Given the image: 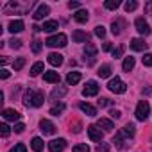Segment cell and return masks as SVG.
<instances>
[{
  "mask_svg": "<svg viewBox=\"0 0 152 152\" xmlns=\"http://www.w3.org/2000/svg\"><path fill=\"white\" fill-rule=\"evenodd\" d=\"M45 102V93L41 90H27L23 93V106L25 107H39Z\"/></svg>",
  "mask_w": 152,
  "mask_h": 152,
  "instance_id": "obj_1",
  "label": "cell"
},
{
  "mask_svg": "<svg viewBox=\"0 0 152 152\" xmlns=\"http://www.w3.org/2000/svg\"><path fill=\"white\" fill-rule=\"evenodd\" d=\"M66 43H68V38H66V34H61V32L47 38V41H45V45L50 47V48H56V47L63 48V47H66Z\"/></svg>",
  "mask_w": 152,
  "mask_h": 152,
  "instance_id": "obj_2",
  "label": "cell"
},
{
  "mask_svg": "<svg viewBox=\"0 0 152 152\" xmlns=\"http://www.w3.org/2000/svg\"><path fill=\"white\" fill-rule=\"evenodd\" d=\"M107 88H109V91H113V93H125V91H127V84H125L120 77L111 79V81L107 83Z\"/></svg>",
  "mask_w": 152,
  "mask_h": 152,
  "instance_id": "obj_3",
  "label": "cell"
},
{
  "mask_svg": "<svg viewBox=\"0 0 152 152\" xmlns=\"http://www.w3.org/2000/svg\"><path fill=\"white\" fill-rule=\"evenodd\" d=\"M148 111H150V106H148V102L147 100H140L138 102V106H136V118L138 120H147V116H148Z\"/></svg>",
  "mask_w": 152,
  "mask_h": 152,
  "instance_id": "obj_4",
  "label": "cell"
},
{
  "mask_svg": "<svg viewBox=\"0 0 152 152\" xmlns=\"http://www.w3.org/2000/svg\"><path fill=\"white\" fill-rule=\"evenodd\" d=\"M99 90H100V86H99L97 81H88L86 86H84V90H83V95L84 97H95L99 93Z\"/></svg>",
  "mask_w": 152,
  "mask_h": 152,
  "instance_id": "obj_5",
  "label": "cell"
},
{
  "mask_svg": "<svg viewBox=\"0 0 152 152\" xmlns=\"http://www.w3.org/2000/svg\"><path fill=\"white\" fill-rule=\"evenodd\" d=\"M134 25H136V31L141 34V36H147V34H150V25L147 23V20L145 18H136V22H134Z\"/></svg>",
  "mask_w": 152,
  "mask_h": 152,
  "instance_id": "obj_6",
  "label": "cell"
},
{
  "mask_svg": "<svg viewBox=\"0 0 152 152\" xmlns=\"http://www.w3.org/2000/svg\"><path fill=\"white\" fill-rule=\"evenodd\" d=\"M39 129H41V132L47 134V136H52V134H56V131H57V127H56L50 120H45V118L39 122Z\"/></svg>",
  "mask_w": 152,
  "mask_h": 152,
  "instance_id": "obj_7",
  "label": "cell"
},
{
  "mask_svg": "<svg viewBox=\"0 0 152 152\" xmlns=\"http://www.w3.org/2000/svg\"><path fill=\"white\" fill-rule=\"evenodd\" d=\"M66 147V140L64 138H57V140H52L48 143V150L50 152H63Z\"/></svg>",
  "mask_w": 152,
  "mask_h": 152,
  "instance_id": "obj_8",
  "label": "cell"
},
{
  "mask_svg": "<svg viewBox=\"0 0 152 152\" xmlns=\"http://www.w3.org/2000/svg\"><path fill=\"white\" fill-rule=\"evenodd\" d=\"M131 48L134 52H143V50L148 48V43L143 38H134V39H131Z\"/></svg>",
  "mask_w": 152,
  "mask_h": 152,
  "instance_id": "obj_9",
  "label": "cell"
},
{
  "mask_svg": "<svg viewBox=\"0 0 152 152\" xmlns=\"http://www.w3.org/2000/svg\"><path fill=\"white\" fill-rule=\"evenodd\" d=\"M88 136H90L91 141H102L104 132H102L97 125H90V127H88Z\"/></svg>",
  "mask_w": 152,
  "mask_h": 152,
  "instance_id": "obj_10",
  "label": "cell"
},
{
  "mask_svg": "<svg viewBox=\"0 0 152 152\" xmlns=\"http://www.w3.org/2000/svg\"><path fill=\"white\" fill-rule=\"evenodd\" d=\"M48 13H50V7H48L47 4H39L32 16H34V20H43L45 16H48Z\"/></svg>",
  "mask_w": 152,
  "mask_h": 152,
  "instance_id": "obj_11",
  "label": "cell"
},
{
  "mask_svg": "<svg viewBox=\"0 0 152 152\" xmlns=\"http://www.w3.org/2000/svg\"><path fill=\"white\" fill-rule=\"evenodd\" d=\"M2 116H4L7 122H18L22 115H20L18 111H15V109H4V111H2Z\"/></svg>",
  "mask_w": 152,
  "mask_h": 152,
  "instance_id": "obj_12",
  "label": "cell"
},
{
  "mask_svg": "<svg viewBox=\"0 0 152 152\" xmlns=\"http://www.w3.org/2000/svg\"><path fill=\"white\" fill-rule=\"evenodd\" d=\"M72 39H73L75 43H86V41L90 39V36H88L84 31H73V34H72Z\"/></svg>",
  "mask_w": 152,
  "mask_h": 152,
  "instance_id": "obj_13",
  "label": "cell"
},
{
  "mask_svg": "<svg viewBox=\"0 0 152 152\" xmlns=\"http://www.w3.org/2000/svg\"><path fill=\"white\" fill-rule=\"evenodd\" d=\"M134 132H136V127H134L132 124H127L125 127H122V129H120V132H118V134H120V136H124V138H132V136H134Z\"/></svg>",
  "mask_w": 152,
  "mask_h": 152,
  "instance_id": "obj_14",
  "label": "cell"
},
{
  "mask_svg": "<svg viewBox=\"0 0 152 152\" xmlns=\"http://www.w3.org/2000/svg\"><path fill=\"white\" fill-rule=\"evenodd\" d=\"M23 29H25V25H23V22H22V20H13V22L9 23V32H13V34L22 32Z\"/></svg>",
  "mask_w": 152,
  "mask_h": 152,
  "instance_id": "obj_15",
  "label": "cell"
},
{
  "mask_svg": "<svg viewBox=\"0 0 152 152\" xmlns=\"http://www.w3.org/2000/svg\"><path fill=\"white\" fill-rule=\"evenodd\" d=\"M59 79H61V77H59L57 72H45V73H43V81H45V83H56V84H57Z\"/></svg>",
  "mask_w": 152,
  "mask_h": 152,
  "instance_id": "obj_16",
  "label": "cell"
},
{
  "mask_svg": "<svg viewBox=\"0 0 152 152\" xmlns=\"http://www.w3.org/2000/svg\"><path fill=\"white\" fill-rule=\"evenodd\" d=\"M124 27H125V22H124V20H113V23H111V32H113L115 36H118Z\"/></svg>",
  "mask_w": 152,
  "mask_h": 152,
  "instance_id": "obj_17",
  "label": "cell"
},
{
  "mask_svg": "<svg viewBox=\"0 0 152 152\" xmlns=\"http://www.w3.org/2000/svg\"><path fill=\"white\" fill-rule=\"evenodd\" d=\"M48 63L52 66H61L63 64V56L57 54V52H52V54H48Z\"/></svg>",
  "mask_w": 152,
  "mask_h": 152,
  "instance_id": "obj_18",
  "label": "cell"
},
{
  "mask_svg": "<svg viewBox=\"0 0 152 152\" xmlns=\"http://www.w3.org/2000/svg\"><path fill=\"white\" fill-rule=\"evenodd\" d=\"M79 107H81V111H83V113H86L88 116H95V115H97V109H95L91 104H88V102H81V104H79Z\"/></svg>",
  "mask_w": 152,
  "mask_h": 152,
  "instance_id": "obj_19",
  "label": "cell"
},
{
  "mask_svg": "<svg viewBox=\"0 0 152 152\" xmlns=\"http://www.w3.org/2000/svg\"><path fill=\"white\" fill-rule=\"evenodd\" d=\"M97 127H99V129H104V131H107V132L115 129L113 122H111V120H107V118H100V120L97 122Z\"/></svg>",
  "mask_w": 152,
  "mask_h": 152,
  "instance_id": "obj_20",
  "label": "cell"
},
{
  "mask_svg": "<svg viewBox=\"0 0 152 152\" xmlns=\"http://www.w3.org/2000/svg\"><path fill=\"white\" fill-rule=\"evenodd\" d=\"M73 18H75V22H79V23H86V22H88V18H90V15H88V11H86V9H79L77 13L73 15Z\"/></svg>",
  "mask_w": 152,
  "mask_h": 152,
  "instance_id": "obj_21",
  "label": "cell"
},
{
  "mask_svg": "<svg viewBox=\"0 0 152 152\" xmlns=\"http://www.w3.org/2000/svg\"><path fill=\"white\" fill-rule=\"evenodd\" d=\"M79 81H81V73H79V72H70V73L66 75V83H68L70 86H75Z\"/></svg>",
  "mask_w": 152,
  "mask_h": 152,
  "instance_id": "obj_22",
  "label": "cell"
},
{
  "mask_svg": "<svg viewBox=\"0 0 152 152\" xmlns=\"http://www.w3.org/2000/svg\"><path fill=\"white\" fill-rule=\"evenodd\" d=\"M97 47L93 45V43H86V47H84V54H86V57H90L91 59V63H93V57L97 56Z\"/></svg>",
  "mask_w": 152,
  "mask_h": 152,
  "instance_id": "obj_23",
  "label": "cell"
},
{
  "mask_svg": "<svg viewBox=\"0 0 152 152\" xmlns=\"http://www.w3.org/2000/svg\"><path fill=\"white\" fill-rule=\"evenodd\" d=\"M66 88L64 86H57V88H54L52 90V93H50V97H52V100H56V99H61V97H64L66 95Z\"/></svg>",
  "mask_w": 152,
  "mask_h": 152,
  "instance_id": "obj_24",
  "label": "cell"
},
{
  "mask_svg": "<svg viewBox=\"0 0 152 152\" xmlns=\"http://www.w3.org/2000/svg\"><path fill=\"white\" fill-rule=\"evenodd\" d=\"M41 72H45V66H43V63H41V61L34 63V64H32V68H31V75H32V77H38V75H39Z\"/></svg>",
  "mask_w": 152,
  "mask_h": 152,
  "instance_id": "obj_25",
  "label": "cell"
},
{
  "mask_svg": "<svg viewBox=\"0 0 152 152\" xmlns=\"http://www.w3.org/2000/svg\"><path fill=\"white\" fill-rule=\"evenodd\" d=\"M57 27H59V23L56 20H47L43 23V31H47V32H54V31H57Z\"/></svg>",
  "mask_w": 152,
  "mask_h": 152,
  "instance_id": "obj_26",
  "label": "cell"
},
{
  "mask_svg": "<svg viewBox=\"0 0 152 152\" xmlns=\"http://www.w3.org/2000/svg\"><path fill=\"white\" fill-rule=\"evenodd\" d=\"M43 145H45V143H43V140H41V138H38V136H36V138H32V141H31V147H32V150H34V152H41V150H43Z\"/></svg>",
  "mask_w": 152,
  "mask_h": 152,
  "instance_id": "obj_27",
  "label": "cell"
},
{
  "mask_svg": "<svg viewBox=\"0 0 152 152\" xmlns=\"http://www.w3.org/2000/svg\"><path fill=\"white\" fill-rule=\"evenodd\" d=\"M122 68H124V72H131L132 68H134V57H125L124 59V63H122Z\"/></svg>",
  "mask_w": 152,
  "mask_h": 152,
  "instance_id": "obj_28",
  "label": "cell"
},
{
  "mask_svg": "<svg viewBox=\"0 0 152 152\" xmlns=\"http://www.w3.org/2000/svg\"><path fill=\"white\" fill-rule=\"evenodd\" d=\"M97 73L100 75V77H104V79H106V77H109V75H111V66H109V64H102V66L99 68V72H97Z\"/></svg>",
  "mask_w": 152,
  "mask_h": 152,
  "instance_id": "obj_29",
  "label": "cell"
},
{
  "mask_svg": "<svg viewBox=\"0 0 152 152\" xmlns=\"http://www.w3.org/2000/svg\"><path fill=\"white\" fill-rule=\"evenodd\" d=\"M64 107H66V106H64V102H59V104H56V106H54V107L50 109V115L57 116V115H61V113L64 111Z\"/></svg>",
  "mask_w": 152,
  "mask_h": 152,
  "instance_id": "obj_30",
  "label": "cell"
},
{
  "mask_svg": "<svg viewBox=\"0 0 152 152\" xmlns=\"http://www.w3.org/2000/svg\"><path fill=\"white\" fill-rule=\"evenodd\" d=\"M124 9H125L127 13L136 11V9H138V2H136V0H127V2L124 4Z\"/></svg>",
  "mask_w": 152,
  "mask_h": 152,
  "instance_id": "obj_31",
  "label": "cell"
},
{
  "mask_svg": "<svg viewBox=\"0 0 152 152\" xmlns=\"http://www.w3.org/2000/svg\"><path fill=\"white\" fill-rule=\"evenodd\" d=\"M104 7L106 9H118L120 7V0H107V2H104Z\"/></svg>",
  "mask_w": 152,
  "mask_h": 152,
  "instance_id": "obj_32",
  "label": "cell"
},
{
  "mask_svg": "<svg viewBox=\"0 0 152 152\" xmlns=\"http://www.w3.org/2000/svg\"><path fill=\"white\" fill-rule=\"evenodd\" d=\"M72 152H90V147L86 143H79V145H75L72 148Z\"/></svg>",
  "mask_w": 152,
  "mask_h": 152,
  "instance_id": "obj_33",
  "label": "cell"
},
{
  "mask_svg": "<svg viewBox=\"0 0 152 152\" xmlns=\"http://www.w3.org/2000/svg\"><path fill=\"white\" fill-rule=\"evenodd\" d=\"M23 64H25V57H18V59L13 63V68H15V72L22 70V68H23Z\"/></svg>",
  "mask_w": 152,
  "mask_h": 152,
  "instance_id": "obj_34",
  "label": "cell"
},
{
  "mask_svg": "<svg viewBox=\"0 0 152 152\" xmlns=\"http://www.w3.org/2000/svg\"><path fill=\"white\" fill-rule=\"evenodd\" d=\"M113 143H115L116 148H124V147H125V145H124V136H120V134H116V136L113 138Z\"/></svg>",
  "mask_w": 152,
  "mask_h": 152,
  "instance_id": "obj_35",
  "label": "cell"
},
{
  "mask_svg": "<svg viewBox=\"0 0 152 152\" xmlns=\"http://www.w3.org/2000/svg\"><path fill=\"white\" fill-rule=\"evenodd\" d=\"M9 132H11V127H9L7 124H2V125H0V134H2L4 138H7Z\"/></svg>",
  "mask_w": 152,
  "mask_h": 152,
  "instance_id": "obj_36",
  "label": "cell"
},
{
  "mask_svg": "<svg viewBox=\"0 0 152 152\" xmlns=\"http://www.w3.org/2000/svg\"><path fill=\"white\" fill-rule=\"evenodd\" d=\"M41 47H43V41H38V39H36V41H32V45H31V48H32V52H34V54H38V52L41 50Z\"/></svg>",
  "mask_w": 152,
  "mask_h": 152,
  "instance_id": "obj_37",
  "label": "cell"
},
{
  "mask_svg": "<svg viewBox=\"0 0 152 152\" xmlns=\"http://www.w3.org/2000/svg\"><path fill=\"white\" fill-rule=\"evenodd\" d=\"M124 50H125V45H120L118 48H115V50H113V57H115V59H118V57H122V54H124Z\"/></svg>",
  "mask_w": 152,
  "mask_h": 152,
  "instance_id": "obj_38",
  "label": "cell"
},
{
  "mask_svg": "<svg viewBox=\"0 0 152 152\" xmlns=\"http://www.w3.org/2000/svg\"><path fill=\"white\" fill-rule=\"evenodd\" d=\"M9 152H27V147H25L23 143H18V145H15Z\"/></svg>",
  "mask_w": 152,
  "mask_h": 152,
  "instance_id": "obj_39",
  "label": "cell"
},
{
  "mask_svg": "<svg viewBox=\"0 0 152 152\" xmlns=\"http://www.w3.org/2000/svg\"><path fill=\"white\" fill-rule=\"evenodd\" d=\"M97 152H109V143H99L97 145Z\"/></svg>",
  "mask_w": 152,
  "mask_h": 152,
  "instance_id": "obj_40",
  "label": "cell"
},
{
  "mask_svg": "<svg viewBox=\"0 0 152 152\" xmlns=\"http://www.w3.org/2000/svg\"><path fill=\"white\" fill-rule=\"evenodd\" d=\"M95 34H97L99 38H104V36H106V29H104L102 25H97V27H95Z\"/></svg>",
  "mask_w": 152,
  "mask_h": 152,
  "instance_id": "obj_41",
  "label": "cell"
},
{
  "mask_svg": "<svg viewBox=\"0 0 152 152\" xmlns=\"http://www.w3.org/2000/svg\"><path fill=\"white\" fill-rule=\"evenodd\" d=\"M143 64H145V66H152V52L143 56Z\"/></svg>",
  "mask_w": 152,
  "mask_h": 152,
  "instance_id": "obj_42",
  "label": "cell"
},
{
  "mask_svg": "<svg viewBox=\"0 0 152 152\" xmlns=\"http://www.w3.org/2000/svg\"><path fill=\"white\" fill-rule=\"evenodd\" d=\"M109 116H111V118H115V120H118V118L122 116V113H120L118 109H111V111H109Z\"/></svg>",
  "mask_w": 152,
  "mask_h": 152,
  "instance_id": "obj_43",
  "label": "cell"
},
{
  "mask_svg": "<svg viewBox=\"0 0 152 152\" xmlns=\"http://www.w3.org/2000/svg\"><path fill=\"white\" fill-rule=\"evenodd\" d=\"M9 45H11L13 48H20V47H22V41H20V39H15V38H13V39L9 41Z\"/></svg>",
  "mask_w": 152,
  "mask_h": 152,
  "instance_id": "obj_44",
  "label": "cell"
},
{
  "mask_svg": "<svg viewBox=\"0 0 152 152\" xmlns=\"http://www.w3.org/2000/svg\"><path fill=\"white\" fill-rule=\"evenodd\" d=\"M23 131H25V125H23V124H16V125H15V132L20 134V132H23Z\"/></svg>",
  "mask_w": 152,
  "mask_h": 152,
  "instance_id": "obj_45",
  "label": "cell"
},
{
  "mask_svg": "<svg viewBox=\"0 0 152 152\" xmlns=\"http://www.w3.org/2000/svg\"><path fill=\"white\" fill-rule=\"evenodd\" d=\"M9 75H11V73H9V70H6V68L0 70V77H2V79H7Z\"/></svg>",
  "mask_w": 152,
  "mask_h": 152,
  "instance_id": "obj_46",
  "label": "cell"
},
{
  "mask_svg": "<svg viewBox=\"0 0 152 152\" xmlns=\"http://www.w3.org/2000/svg\"><path fill=\"white\" fill-rule=\"evenodd\" d=\"M68 7H70V9H77V11H79L81 4H79V2H68Z\"/></svg>",
  "mask_w": 152,
  "mask_h": 152,
  "instance_id": "obj_47",
  "label": "cell"
},
{
  "mask_svg": "<svg viewBox=\"0 0 152 152\" xmlns=\"http://www.w3.org/2000/svg\"><path fill=\"white\" fill-rule=\"evenodd\" d=\"M109 104H111V102H109L107 99H100V100H99V106H100V107H106V106H109Z\"/></svg>",
  "mask_w": 152,
  "mask_h": 152,
  "instance_id": "obj_48",
  "label": "cell"
},
{
  "mask_svg": "<svg viewBox=\"0 0 152 152\" xmlns=\"http://www.w3.org/2000/svg\"><path fill=\"white\" fill-rule=\"evenodd\" d=\"M145 13H148V15L152 13V2H148V4L145 6Z\"/></svg>",
  "mask_w": 152,
  "mask_h": 152,
  "instance_id": "obj_49",
  "label": "cell"
},
{
  "mask_svg": "<svg viewBox=\"0 0 152 152\" xmlns=\"http://www.w3.org/2000/svg\"><path fill=\"white\" fill-rule=\"evenodd\" d=\"M102 48L107 52V50H111V45H109V43H104V47H102Z\"/></svg>",
  "mask_w": 152,
  "mask_h": 152,
  "instance_id": "obj_50",
  "label": "cell"
}]
</instances>
